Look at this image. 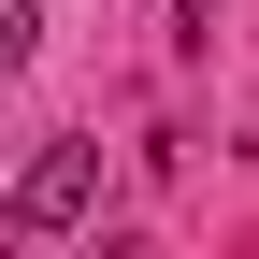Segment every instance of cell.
Listing matches in <instances>:
<instances>
[{
	"label": "cell",
	"mask_w": 259,
	"mask_h": 259,
	"mask_svg": "<svg viewBox=\"0 0 259 259\" xmlns=\"http://www.w3.org/2000/svg\"><path fill=\"white\" fill-rule=\"evenodd\" d=\"M87 216H101V144H44L15 173V202H0V245L15 231H87Z\"/></svg>",
	"instance_id": "obj_1"
},
{
	"label": "cell",
	"mask_w": 259,
	"mask_h": 259,
	"mask_svg": "<svg viewBox=\"0 0 259 259\" xmlns=\"http://www.w3.org/2000/svg\"><path fill=\"white\" fill-rule=\"evenodd\" d=\"M44 58V0H0V72H29Z\"/></svg>",
	"instance_id": "obj_2"
},
{
	"label": "cell",
	"mask_w": 259,
	"mask_h": 259,
	"mask_svg": "<svg viewBox=\"0 0 259 259\" xmlns=\"http://www.w3.org/2000/svg\"><path fill=\"white\" fill-rule=\"evenodd\" d=\"M173 15V44H216V0H158Z\"/></svg>",
	"instance_id": "obj_3"
}]
</instances>
